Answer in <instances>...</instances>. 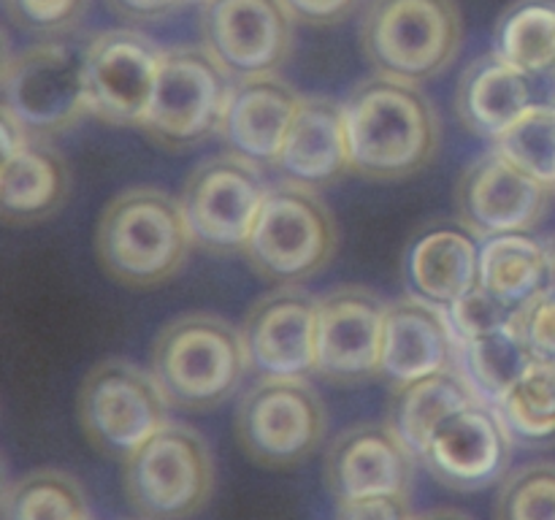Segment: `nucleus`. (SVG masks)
<instances>
[{
  "mask_svg": "<svg viewBox=\"0 0 555 520\" xmlns=\"http://www.w3.org/2000/svg\"><path fill=\"white\" fill-rule=\"evenodd\" d=\"M352 173L374 182H399L426 171L439 152V114L410 81L372 76L345 101Z\"/></svg>",
  "mask_w": 555,
  "mask_h": 520,
  "instance_id": "1",
  "label": "nucleus"
},
{
  "mask_svg": "<svg viewBox=\"0 0 555 520\" xmlns=\"http://www.w3.org/2000/svg\"><path fill=\"white\" fill-rule=\"evenodd\" d=\"M179 198L163 190L130 187L114 195L95 227V252L114 282L135 290L166 285L193 247Z\"/></svg>",
  "mask_w": 555,
  "mask_h": 520,
  "instance_id": "2",
  "label": "nucleus"
},
{
  "mask_svg": "<svg viewBox=\"0 0 555 520\" xmlns=\"http://www.w3.org/2000/svg\"><path fill=\"white\" fill-rule=\"evenodd\" d=\"M242 330L211 312L173 317L155 336L150 372L173 410L206 412L225 404L247 374Z\"/></svg>",
  "mask_w": 555,
  "mask_h": 520,
  "instance_id": "3",
  "label": "nucleus"
},
{
  "mask_svg": "<svg viewBox=\"0 0 555 520\" xmlns=\"http://www.w3.org/2000/svg\"><path fill=\"white\" fill-rule=\"evenodd\" d=\"M464 38L455 0H369L361 49L390 79L423 84L448 70Z\"/></svg>",
  "mask_w": 555,
  "mask_h": 520,
  "instance_id": "4",
  "label": "nucleus"
},
{
  "mask_svg": "<svg viewBox=\"0 0 555 520\" xmlns=\"http://www.w3.org/2000/svg\"><path fill=\"white\" fill-rule=\"evenodd\" d=\"M339 227L314 190L280 182L269 187L244 258L260 280L276 287L301 285L334 260Z\"/></svg>",
  "mask_w": 555,
  "mask_h": 520,
  "instance_id": "5",
  "label": "nucleus"
},
{
  "mask_svg": "<svg viewBox=\"0 0 555 520\" xmlns=\"http://www.w3.org/2000/svg\"><path fill=\"white\" fill-rule=\"evenodd\" d=\"M125 496L144 520H188L215 493V458L198 431L168 422L128 460Z\"/></svg>",
  "mask_w": 555,
  "mask_h": 520,
  "instance_id": "6",
  "label": "nucleus"
},
{
  "mask_svg": "<svg viewBox=\"0 0 555 520\" xmlns=\"http://www.w3.org/2000/svg\"><path fill=\"white\" fill-rule=\"evenodd\" d=\"M233 76L206 47H177L163 52L155 95L144 133L166 152H188L220 133Z\"/></svg>",
  "mask_w": 555,
  "mask_h": 520,
  "instance_id": "7",
  "label": "nucleus"
},
{
  "mask_svg": "<svg viewBox=\"0 0 555 520\" xmlns=\"http://www.w3.org/2000/svg\"><path fill=\"white\" fill-rule=\"evenodd\" d=\"M168 399L152 372L108 358L87 372L76 399L81 431L101 455L128 460L168 426Z\"/></svg>",
  "mask_w": 555,
  "mask_h": 520,
  "instance_id": "8",
  "label": "nucleus"
},
{
  "mask_svg": "<svg viewBox=\"0 0 555 520\" xmlns=\"http://www.w3.org/2000/svg\"><path fill=\"white\" fill-rule=\"evenodd\" d=\"M328 412L304 379H260L238 401L236 439L249 460L266 469L304 464L323 444Z\"/></svg>",
  "mask_w": 555,
  "mask_h": 520,
  "instance_id": "9",
  "label": "nucleus"
},
{
  "mask_svg": "<svg viewBox=\"0 0 555 520\" xmlns=\"http://www.w3.org/2000/svg\"><path fill=\"white\" fill-rule=\"evenodd\" d=\"M3 108L25 125L33 139H47L74 128L90 112L85 49L65 41H47L5 57Z\"/></svg>",
  "mask_w": 555,
  "mask_h": 520,
  "instance_id": "10",
  "label": "nucleus"
},
{
  "mask_svg": "<svg viewBox=\"0 0 555 520\" xmlns=\"http://www.w3.org/2000/svg\"><path fill=\"white\" fill-rule=\"evenodd\" d=\"M266 195L260 168L233 152L198 162L179 195L195 247L215 255L244 252Z\"/></svg>",
  "mask_w": 555,
  "mask_h": 520,
  "instance_id": "11",
  "label": "nucleus"
},
{
  "mask_svg": "<svg viewBox=\"0 0 555 520\" xmlns=\"http://www.w3.org/2000/svg\"><path fill=\"white\" fill-rule=\"evenodd\" d=\"M163 49L144 32L106 30L85 47L90 114L119 128H144L155 95Z\"/></svg>",
  "mask_w": 555,
  "mask_h": 520,
  "instance_id": "12",
  "label": "nucleus"
},
{
  "mask_svg": "<svg viewBox=\"0 0 555 520\" xmlns=\"http://www.w3.org/2000/svg\"><path fill=\"white\" fill-rule=\"evenodd\" d=\"M293 14L282 0H206L201 36L211 57L238 79L276 74L293 52Z\"/></svg>",
  "mask_w": 555,
  "mask_h": 520,
  "instance_id": "13",
  "label": "nucleus"
},
{
  "mask_svg": "<svg viewBox=\"0 0 555 520\" xmlns=\"http://www.w3.org/2000/svg\"><path fill=\"white\" fill-rule=\"evenodd\" d=\"M417 460L450 491H486L507 474L513 437L502 415L477 399L439 422Z\"/></svg>",
  "mask_w": 555,
  "mask_h": 520,
  "instance_id": "14",
  "label": "nucleus"
},
{
  "mask_svg": "<svg viewBox=\"0 0 555 520\" xmlns=\"http://www.w3.org/2000/svg\"><path fill=\"white\" fill-rule=\"evenodd\" d=\"M318 314L320 298L298 285L260 296L238 328L249 368L260 379H304L318 372Z\"/></svg>",
  "mask_w": 555,
  "mask_h": 520,
  "instance_id": "15",
  "label": "nucleus"
},
{
  "mask_svg": "<svg viewBox=\"0 0 555 520\" xmlns=\"http://www.w3.org/2000/svg\"><path fill=\"white\" fill-rule=\"evenodd\" d=\"M553 190L520 171L493 146L472 160L455 184L459 220L477 238L531 233L551 209Z\"/></svg>",
  "mask_w": 555,
  "mask_h": 520,
  "instance_id": "16",
  "label": "nucleus"
},
{
  "mask_svg": "<svg viewBox=\"0 0 555 520\" xmlns=\"http://www.w3.org/2000/svg\"><path fill=\"white\" fill-rule=\"evenodd\" d=\"M388 303L374 290L345 285L320 298L318 374L336 385L379 377Z\"/></svg>",
  "mask_w": 555,
  "mask_h": 520,
  "instance_id": "17",
  "label": "nucleus"
},
{
  "mask_svg": "<svg viewBox=\"0 0 555 520\" xmlns=\"http://www.w3.org/2000/svg\"><path fill=\"white\" fill-rule=\"evenodd\" d=\"M415 455L388 422H358L331 442L325 485L336 502L374 496H410Z\"/></svg>",
  "mask_w": 555,
  "mask_h": 520,
  "instance_id": "18",
  "label": "nucleus"
},
{
  "mask_svg": "<svg viewBox=\"0 0 555 520\" xmlns=\"http://www.w3.org/2000/svg\"><path fill=\"white\" fill-rule=\"evenodd\" d=\"M480 247L461 220H437L410 238L401 258V280L410 296L448 309L480 285Z\"/></svg>",
  "mask_w": 555,
  "mask_h": 520,
  "instance_id": "19",
  "label": "nucleus"
},
{
  "mask_svg": "<svg viewBox=\"0 0 555 520\" xmlns=\"http://www.w3.org/2000/svg\"><path fill=\"white\" fill-rule=\"evenodd\" d=\"M450 368H459V339L444 309L415 296L388 303L379 377L390 390Z\"/></svg>",
  "mask_w": 555,
  "mask_h": 520,
  "instance_id": "20",
  "label": "nucleus"
},
{
  "mask_svg": "<svg viewBox=\"0 0 555 520\" xmlns=\"http://www.w3.org/2000/svg\"><path fill=\"white\" fill-rule=\"evenodd\" d=\"M301 101L304 98L274 74L233 81L220 139L228 152L258 168H276Z\"/></svg>",
  "mask_w": 555,
  "mask_h": 520,
  "instance_id": "21",
  "label": "nucleus"
},
{
  "mask_svg": "<svg viewBox=\"0 0 555 520\" xmlns=\"http://www.w3.org/2000/svg\"><path fill=\"white\" fill-rule=\"evenodd\" d=\"M276 171L282 182L323 190L352 173L347 150L345 103L331 98H304L282 146Z\"/></svg>",
  "mask_w": 555,
  "mask_h": 520,
  "instance_id": "22",
  "label": "nucleus"
},
{
  "mask_svg": "<svg viewBox=\"0 0 555 520\" xmlns=\"http://www.w3.org/2000/svg\"><path fill=\"white\" fill-rule=\"evenodd\" d=\"M455 112L469 133L496 144L526 114L534 112L529 74L504 63L496 52L475 60L459 81Z\"/></svg>",
  "mask_w": 555,
  "mask_h": 520,
  "instance_id": "23",
  "label": "nucleus"
},
{
  "mask_svg": "<svg viewBox=\"0 0 555 520\" xmlns=\"http://www.w3.org/2000/svg\"><path fill=\"white\" fill-rule=\"evenodd\" d=\"M70 193V173L63 157L30 139L3 157L0 166V217L5 225H36L65 206Z\"/></svg>",
  "mask_w": 555,
  "mask_h": 520,
  "instance_id": "24",
  "label": "nucleus"
},
{
  "mask_svg": "<svg viewBox=\"0 0 555 520\" xmlns=\"http://www.w3.org/2000/svg\"><path fill=\"white\" fill-rule=\"evenodd\" d=\"M472 401H477V393L461 368L431 374L390 390L388 426L399 433L412 455L421 458L439 422Z\"/></svg>",
  "mask_w": 555,
  "mask_h": 520,
  "instance_id": "25",
  "label": "nucleus"
},
{
  "mask_svg": "<svg viewBox=\"0 0 555 520\" xmlns=\"http://www.w3.org/2000/svg\"><path fill=\"white\" fill-rule=\"evenodd\" d=\"M480 285L520 312L545 290V242L531 233L482 238Z\"/></svg>",
  "mask_w": 555,
  "mask_h": 520,
  "instance_id": "26",
  "label": "nucleus"
},
{
  "mask_svg": "<svg viewBox=\"0 0 555 520\" xmlns=\"http://www.w3.org/2000/svg\"><path fill=\"white\" fill-rule=\"evenodd\" d=\"M534 361V352L526 344L518 323L491 336L459 344L461 374L469 379L477 399L491 404L493 410L502 404L504 395L518 385V379L529 372Z\"/></svg>",
  "mask_w": 555,
  "mask_h": 520,
  "instance_id": "27",
  "label": "nucleus"
},
{
  "mask_svg": "<svg viewBox=\"0 0 555 520\" xmlns=\"http://www.w3.org/2000/svg\"><path fill=\"white\" fill-rule=\"evenodd\" d=\"M493 52L524 74L555 63V0H515L493 30Z\"/></svg>",
  "mask_w": 555,
  "mask_h": 520,
  "instance_id": "28",
  "label": "nucleus"
},
{
  "mask_svg": "<svg viewBox=\"0 0 555 520\" xmlns=\"http://www.w3.org/2000/svg\"><path fill=\"white\" fill-rule=\"evenodd\" d=\"M513 442L555 447V361L537 358L496 406Z\"/></svg>",
  "mask_w": 555,
  "mask_h": 520,
  "instance_id": "29",
  "label": "nucleus"
},
{
  "mask_svg": "<svg viewBox=\"0 0 555 520\" xmlns=\"http://www.w3.org/2000/svg\"><path fill=\"white\" fill-rule=\"evenodd\" d=\"M5 520H87L85 487L60 469H36L9 485Z\"/></svg>",
  "mask_w": 555,
  "mask_h": 520,
  "instance_id": "30",
  "label": "nucleus"
},
{
  "mask_svg": "<svg viewBox=\"0 0 555 520\" xmlns=\"http://www.w3.org/2000/svg\"><path fill=\"white\" fill-rule=\"evenodd\" d=\"M493 520H555V464L537 460L507 474L493 502Z\"/></svg>",
  "mask_w": 555,
  "mask_h": 520,
  "instance_id": "31",
  "label": "nucleus"
},
{
  "mask_svg": "<svg viewBox=\"0 0 555 520\" xmlns=\"http://www.w3.org/2000/svg\"><path fill=\"white\" fill-rule=\"evenodd\" d=\"M496 150L555 193V114L529 112L496 141Z\"/></svg>",
  "mask_w": 555,
  "mask_h": 520,
  "instance_id": "32",
  "label": "nucleus"
},
{
  "mask_svg": "<svg viewBox=\"0 0 555 520\" xmlns=\"http://www.w3.org/2000/svg\"><path fill=\"white\" fill-rule=\"evenodd\" d=\"M444 314H448V323L453 328L459 344H464V341L480 339V336H491L496 330L509 328V325L518 323L520 312L509 309L507 303L491 296L486 287L477 285L466 296H461L459 301L450 303L444 309Z\"/></svg>",
  "mask_w": 555,
  "mask_h": 520,
  "instance_id": "33",
  "label": "nucleus"
},
{
  "mask_svg": "<svg viewBox=\"0 0 555 520\" xmlns=\"http://www.w3.org/2000/svg\"><path fill=\"white\" fill-rule=\"evenodd\" d=\"M90 0H3L16 27L41 36H57L79 25Z\"/></svg>",
  "mask_w": 555,
  "mask_h": 520,
  "instance_id": "34",
  "label": "nucleus"
},
{
  "mask_svg": "<svg viewBox=\"0 0 555 520\" xmlns=\"http://www.w3.org/2000/svg\"><path fill=\"white\" fill-rule=\"evenodd\" d=\"M518 328L534 358L555 361V298L542 292L529 307L520 309Z\"/></svg>",
  "mask_w": 555,
  "mask_h": 520,
  "instance_id": "35",
  "label": "nucleus"
},
{
  "mask_svg": "<svg viewBox=\"0 0 555 520\" xmlns=\"http://www.w3.org/2000/svg\"><path fill=\"white\" fill-rule=\"evenodd\" d=\"M336 520H412L410 496H374L339 502Z\"/></svg>",
  "mask_w": 555,
  "mask_h": 520,
  "instance_id": "36",
  "label": "nucleus"
},
{
  "mask_svg": "<svg viewBox=\"0 0 555 520\" xmlns=\"http://www.w3.org/2000/svg\"><path fill=\"white\" fill-rule=\"evenodd\" d=\"M293 20L309 27H331L345 22L361 0H282Z\"/></svg>",
  "mask_w": 555,
  "mask_h": 520,
  "instance_id": "37",
  "label": "nucleus"
},
{
  "mask_svg": "<svg viewBox=\"0 0 555 520\" xmlns=\"http://www.w3.org/2000/svg\"><path fill=\"white\" fill-rule=\"evenodd\" d=\"M125 22L146 25V22H163L177 14L184 0H106Z\"/></svg>",
  "mask_w": 555,
  "mask_h": 520,
  "instance_id": "38",
  "label": "nucleus"
},
{
  "mask_svg": "<svg viewBox=\"0 0 555 520\" xmlns=\"http://www.w3.org/2000/svg\"><path fill=\"white\" fill-rule=\"evenodd\" d=\"M531 98H534L537 112L555 114V63L547 68L529 74Z\"/></svg>",
  "mask_w": 555,
  "mask_h": 520,
  "instance_id": "39",
  "label": "nucleus"
},
{
  "mask_svg": "<svg viewBox=\"0 0 555 520\" xmlns=\"http://www.w3.org/2000/svg\"><path fill=\"white\" fill-rule=\"evenodd\" d=\"M30 139L33 135L27 133L25 125H22L14 114L3 108V112H0V152H3V157L20 150V146L27 144Z\"/></svg>",
  "mask_w": 555,
  "mask_h": 520,
  "instance_id": "40",
  "label": "nucleus"
},
{
  "mask_svg": "<svg viewBox=\"0 0 555 520\" xmlns=\"http://www.w3.org/2000/svg\"><path fill=\"white\" fill-rule=\"evenodd\" d=\"M545 296L555 298V236L545 238Z\"/></svg>",
  "mask_w": 555,
  "mask_h": 520,
  "instance_id": "41",
  "label": "nucleus"
},
{
  "mask_svg": "<svg viewBox=\"0 0 555 520\" xmlns=\"http://www.w3.org/2000/svg\"><path fill=\"white\" fill-rule=\"evenodd\" d=\"M412 520H472V518L464 512H455V509H434V512H423Z\"/></svg>",
  "mask_w": 555,
  "mask_h": 520,
  "instance_id": "42",
  "label": "nucleus"
},
{
  "mask_svg": "<svg viewBox=\"0 0 555 520\" xmlns=\"http://www.w3.org/2000/svg\"><path fill=\"white\" fill-rule=\"evenodd\" d=\"M184 3H206V0H184Z\"/></svg>",
  "mask_w": 555,
  "mask_h": 520,
  "instance_id": "43",
  "label": "nucleus"
},
{
  "mask_svg": "<svg viewBox=\"0 0 555 520\" xmlns=\"http://www.w3.org/2000/svg\"><path fill=\"white\" fill-rule=\"evenodd\" d=\"M87 520H92V518H87Z\"/></svg>",
  "mask_w": 555,
  "mask_h": 520,
  "instance_id": "44",
  "label": "nucleus"
}]
</instances>
